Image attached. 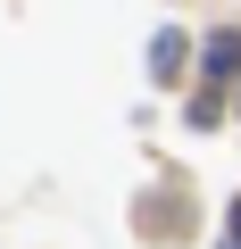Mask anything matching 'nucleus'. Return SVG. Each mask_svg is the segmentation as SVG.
<instances>
[{"label":"nucleus","mask_w":241,"mask_h":249,"mask_svg":"<svg viewBox=\"0 0 241 249\" xmlns=\"http://www.w3.org/2000/svg\"><path fill=\"white\" fill-rule=\"evenodd\" d=\"M183 67H191L183 25H158V42H150V83H183Z\"/></svg>","instance_id":"obj_1"},{"label":"nucleus","mask_w":241,"mask_h":249,"mask_svg":"<svg viewBox=\"0 0 241 249\" xmlns=\"http://www.w3.org/2000/svg\"><path fill=\"white\" fill-rule=\"evenodd\" d=\"M200 67H208L216 83H224V75H241V34H233V25H216V34H208V58H200Z\"/></svg>","instance_id":"obj_2"},{"label":"nucleus","mask_w":241,"mask_h":249,"mask_svg":"<svg viewBox=\"0 0 241 249\" xmlns=\"http://www.w3.org/2000/svg\"><path fill=\"white\" fill-rule=\"evenodd\" d=\"M183 116H191V124H216V116H224V100H216V91H208V83H200V91H191V100H183Z\"/></svg>","instance_id":"obj_3"},{"label":"nucleus","mask_w":241,"mask_h":249,"mask_svg":"<svg viewBox=\"0 0 241 249\" xmlns=\"http://www.w3.org/2000/svg\"><path fill=\"white\" fill-rule=\"evenodd\" d=\"M216 249H241V191H233V224H224V241Z\"/></svg>","instance_id":"obj_4"}]
</instances>
